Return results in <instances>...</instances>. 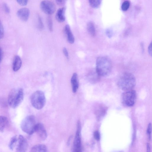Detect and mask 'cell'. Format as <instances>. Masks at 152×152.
Instances as JSON below:
<instances>
[{
    "label": "cell",
    "instance_id": "obj_5",
    "mask_svg": "<svg viewBox=\"0 0 152 152\" xmlns=\"http://www.w3.org/2000/svg\"><path fill=\"white\" fill-rule=\"evenodd\" d=\"M31 102L35 109L39 110L43 108L46 103V98L43 92L39 90L34 92L31 96Z\"/></svg>",
    "mask_w": 152,
    "mask_h": 152
},
{
    "label": "cell",
    "instance_id": "obj_33",
    "mask_svg": "<svg viewBox=\"0 0 152 152\" xmlns=\"http://www.w3.org/2000/svg\"><path fill=\"white\" fill-rule=\"evenodd\" d=\"M3 53L2 49L0 47V63L1 62L3 58Z\"/></svg>",
    "mask_w": 152,
    "mask_h": 152
},
{
    "label": "cell",
    "instance_id": "obj_11",
    "mask_svg": "<svg viewBox=\"0 0 152 152\" xmlns=\"http://www.w3.org/2000/svg\"><path fill=\"white\" fill-rule=\"evenodd\" d=\"M17 14L18 17L21 20L26 21L28 20L29 18L30 11L27 8H22L18 11Z\"/></svg>",
    "mask_w": 152,
    "mask_h": 152
},
{
    "label": "cell",
    "instance_id": "obj_22",
    "mask_svg": "<svg viewBox=\"0 0 152 152\" xmlns=\"http://www.w3.org/2000/svg\"><path fill=\"white\" fill-rule=\"evenodd\" d=\"M130 2L128 1H125L122 3L121 8L122 10L126 11L129 9L130 6Z\"/></svg>",
    "mask_w": 152,
    "mask_h": 152
},
{
    "label": "cell",
    "instance_id": "obj_20",
    "mask_svg": "<svg viewBox=\"0 0 152 152\" xmlns=\"http://www.w3.org/2000/svg\"><path fill=\"white\" fill-rule=\"evenodd\" d=\"M18 137L17 136H15L11 138L9 142V146L11 150H13L17 144Z\"/></svg>",
    "mask_w": 152,
    "mask_h": 152
},
{
    "label": "cell",
    "instance_id": "obj_32",
    "mask_svg": "<svg viewBox=\"0 0 152 152\" xmlns=\"http://www.w3.org/2000/svg\"><path fill=\"white\" fill-rule=\"evenodd\" d=\"M148 53L150 55L152 56V42H151L148 46Z\"/></svg>",
    "mask_w": 152,
    "mask_h": 152
},
{
    "label": "cell",
    "instance_id": "obj_29",
    "mask_svg": "<svg viewBox=\"0 0 152 152\" xmlns=\"http://www.w3.org/2000/svg\"><path fill=\"white\" fill-rule=\"evenodd\" d=\"M94 138L97 140H99L100 139V134L98 131H95L94 133Z\"/></svg>",
    "mask_w": 152,
    "mask_h": 152
},
{
    "label": "cell",
    "instance_id": "obj_19",
    "mask_svg": "<svg viewBox=\"0 0 152 152\" xmlns=\"http://www.w3.org/2000/svg\"><path fill=\"white\" fill-rule=\"evenodd\" d=\"M87 28L88 33L91 36L94 37L95 35V28L94 24L92 22H89L87 23Z\"/></svg>",
    "mask_w": 152,
    "mask_h": 152
},
{
    "label": "cell",
    "instance_id": "obj_4",
    "mask_svg": "<svg viewBox=\"0 0 152 152\" xmlns=\"http://www.w3.org/2000/svg\"><path fill=\"white\" fill-rule=\"evenodd\" d=\"M37 123L34 116L33 115L28 116L22 121L20 127L23 131L29 135L35 132Z\"/></svg>",
    "mask_w": 152,
    "mask_h": 152
},
{
    "label": "cell",
    "instance_id": "obj_14",
    "mask_svg": "<svg viewBox=\"0 0 152 152\" xmlns=\"http://www.w3.org/2000/svg\"><path fill=\"white\" fill-rule=\"evenodd\" d=\"M64 30L69 42L71 44L73 43L75 38L69 25L67 24L65 26Z\"/></svg>",
    "mask_w": 152,
    "mask_h": 152
},
{
    "label": "cell",
    "instance_id": "obj_10",
    "mask_svg": "<svg viewBox=\"0 0 152 152\" xmlns=\"http://www.w3.org/2000/svg\"><path fill=\"white\" fill-rule=\"evenodd\" d=\"M39 137L42 140H44L47 138V134L44 125L42 123L37 124L35 129Z\"/></svg>",
    "mask_w": 152,
    "mask_h": 152
},
{
    "label": "cell",
    "instance_id": "obj_25",
    "mask_svg": "<svg viewBox=\"0 0 152 152\" xmlns=\"http://www.w3.org/2000/svg\"><path fill=\"white\" fill-rule=\"evenodd\" d=\"M4 34V27L1 22L0 21V39L3 37Z\"/></svg>",
    "mask_w": 152,
    "mask_h": 152
},
{
    "label": "cell",
    "instance_id": "obj_28",
    "mask_svg": "<svg viewBox=\"0 0 152 152\" xmlns=\"http://www.w3.org/2000/svg\"><path fill=\"white\" fill-rule=\"evenodd\" d=\"M16 1L19 4L22 6L26 5L28 2V1L26 0H18Z\"/></svg>",
    "mask_w": 152,
    "mask_h": 152
},
{
    "label": "cell",
    "instance_id": "obj_8",
    "mask_svg": "<svg viewBox=\"0 0 152 152\" xmlns=\"http://www.w3.org/2000/svg\"><path fill=\"white\" fill-rule=\"evenodd\" d=\"M40 7L43 12L49 15L53 13L56 9V7L54 3L48 0L42 1L40 4Z\"/></svg>",
    "mask_w": 152,
    "mask_h": 152
},
{
    "label": "cell",
    "instance_id": "obj_15",
    "mask_svg": "<svg viewBox=\"0 0 152 152\" xmlns=\"http://www.w3.org/2000/svg\"><path fill=\"white\" fill-rule=\"evenodd\" d=\"M22 64V60L18 56H15L14 58L12 63V69L15 72L18 71L20 68Z\"/></svg>",
    "mask_w": 152,
    "mask_h": 152
},
{
    "label": "cell",
    "instance_id": "obj_35",
    "mask_svg": "<svg viewBox=\"0 0 152 152\" xmlns=\"http://www.w3.org/2000/svg\"><path fill=\"white\" fill-rule=\"evenodd\" d=\"M65 1H64V0H63V1H58V0L56 1L57 4H59V5H61V4H63L64 3Z\"/></svg>",
    "mask_w": 152,
    "mask_h": 152
},
{
    "label": "cell",
    "instance_id": "obj_17",
    "mask_svg": "<svg viewBox=\"0 0 152 152\" xmlns=\"http://www.w3.org/2000/svg\"><path fill=\"white\" fill-rule=\"evenodd\" d=\"M30 152H48L47 147L44 144H39L33 146Z\"/></svg>",
    "mask_w": 152,
    "mask_h": 152
},
{
    "label": "cell",
    "instance_id": "obj_3",
    "mask_svg": "<svg viewBox=\"0 0 152 152\" xmlns=\"http://www.w3.org/2000/svg\"><path fill=\"white\" fill-rule=\"evenodd\" d=\"M23 97L24 93L22 88H16L11 90L8 97L9 105L13 108L17 107L23 101Z\"/></svg>",
    "mask_w": 152,
    "mask_h": 152
},
{
    "label": "cell",
    "instance_id": "obj_16",
    "mask_svg": "<svg viewBox=\"0 0 152 152\" xmlns=\"http://www.w3.org/2000/svg\"><path fill=\"white\" fill-rule=\"evenodd\" d=\"M65 10V8L64 7L60 8L57 10L56 17L58 22H62L65 20V19L64 14Z\"/></svg>",
    "mask_w": 152,
    "mask_h": 152
},
{
    "label": "cell",
    "instance_id": "obj_12",
    "mask_svg": "<svg viewBox=\"0 0 152 152\" xmlns=\"http://www.w3.org/2000/svg\"><path fill=\"white\" fill-rule=\"evenodd\" d=\"M107 107L104 105H100L97 106L95 111V114L98 120L103 118L106 113Z\"/></svg>",
    "mask_w": 152,
    "mask_h": 152
},
{
    "label": "cell",
    "instance_id": "obj_7",
    "mask_svg": "<svg viewBox=\"0 0 152 152\" xmlns=\"http://www.w3.org/2000/svg\"><path fill=\"white\" fill-rule=\"evenodd\" d=\"M81 125L80 121L77 124V130L74 140L71 152H82L81 136Z\"/></svg>",
    "mask_w": 152,
    "mask_h": 152
},
{
    "label": "cell",
    "instance_id": "obj_31",
    "mask_svg": "<svg viewBox=\"0 0 152 152\" xmlns=\"http://www.w3.org/2000/svg\"><path fill=\"white\" fill-rule=\"evenodd\" d=\"M63 51L64 56L66 58H68L69 57V53L66 48H64Z\"/></svg>",
    "mask_w": 152,
    "mask_h": 152
},
{
    "label": "cell",
    "instance_id": "obj_34",
    "mask_svg": "<svg viewBox=\"0 0 152 152\" xmlns=\"http://www.w3.org/2000/svg\"><path fill=\"white\" fill-rule=\"evenodd\" d=\"M151 148L150 145L149 143H147L146 144V152H150Z\"/></svg>",
    "mask_w": 152,
    "mask_h": 152
},
{
    "label": "cell",
    "instance_id": "obj_18",
    "mask_svg": "<svg viewBox=\"0 0 152 152\" xmlns=\"http://www.w3.org/2000/svg\"><path fill=\"white\" fill-rule=\"evenodd\" d=\"M8 121L7 117L0 116V131L3 132L8 124Z\"/></svg>",
    "mask_w": 152,
    "mask_h": 152
},
{
    "label": "cell",
    "instance_id": "obj_13",
    "mask_svg": "<svg viewBox=\"0 0 152 152\" xmlns=\"http://www.w3.org/2000/svg\"><path fill=\"white\" fill-rule=\"evenodd\" d=\"M71 83L72 92L75 93L76 92L79 87V82L77 74L74 73L71 78Z\"/></svg>",
    "mask_w": 152,
    "mask_h": 152
},
{
    "label": "cell",
    "instance_id": "obj_24",
    "mask_svg": "<svg viewBox=\"0 0 152 152\" xmlns=\"http://www.w3.org/2000/svg\"><path fill=\"white\" fill-rule=\"evenodd\" d=\"M151 123H149L148 124L146 131L147 135L148 136V138L149 140H150L151 138Z\"/></svg>",
    "mask_w": 152,
    "mask_h": 152
},
{
    "label": "cell",
    "instance_id": "obj_27",
    "mask_svg": "<svg viewBox=\"0 0 152 152\" xmlns=\"http://www.w3.org/2000/svg\"><path fill=\"white\" fill-rule=\"evenodd\" d=\"M3 9L5 12L7 14H9L10 12V9L7 5L6 3H4L3 4Z\"/></svg>",
    "mask_w": 152,
    "mask_h": 152
},
{
    "label": "cell",
    "instance_id": "obj_36",
    "mask_svg": "<svg viewBox=\"0 0 152 152\" xmlns=\"http://www.w3.org/2000/svg\"><path fill=\"white\" fill-rule=\"evenodd\" d=\"M118 152H122V151H118Z\"/></svg>",
    "mask_w": 152,
    "mask_h": 152
},
{
    "label": "cell",
    "instance_id": "obj_26",
    "mask_svg": "<svg viewBox=\"0 0 152 152\" xmlns=\"http://www.w3.org/2000/svg\"><path fill=\"white\" fill-rule=\"evenodd\" d=\"M38 26L39 28L41 30H42L44 28V25L42 20L39 16L38 17Z\"/></svg>",
    "mask_w": 152,
    "mask_h": 152
},
{
    "label": "cell",
    "instance_id": "obj_23",
    "mask_svg": "<svg viewBox=\"0 0 152 152\" xmlns=\"http://www.w3.org/2000/svg\"><path fill=\"white\" fill-rule=\"evenodd\" d=\"M47 24L48 29L50 31H52L53 28V22L51 18L49 16L47 18Z\"/></svg>",
    "mask_w": 152,
    "mask_h": 152
},
{
    "label": "cell",
    "instance_id": "obj_2",
    "mask_svg": "<svg viewBox=\"0 0 152 152\" xmlns=\"http://www.w3.org/2000/svg\"><path fill=\"white\" fill-rule=\"evenodd\" d=\"M135 83V77L129 73H125L122 75L117 82L118 87L125 91L131 90L134 87Z\"/></svg>",
    "mask_w": 152,
    "mask_h": 152
},
{
    "label": "cell",
    "instance_id": "obj_21",
    "mask_svg": "<svg viewBox=\"0 0 152 152\" xmlns=\"http://www.w3.org/2000/svg\"><path fill=\"white\" fill-rule=\"evenodd\" d=\"M102 1L100 0H90L89 3L91 7L96 8L98 7L100 5Z\"/></svg>",
    "mask_w": 152,
    "mask_h": 152
},
{
    "label": "cell",
    "instance_id": "obj_6",
    "mask_svg": "<svg viewBox=\"0 0 152 152\" xmlns=\"http://www.w3.org/2000/svg\"><path fill=\"white\" fill-rule=\"evenodd\" d=\"M136 97V93L135 91L131 90L126 91L123 93L121 95V102L125 106L132 107L134 104Z\"/></svg>",
    "mask_w": 152,
    "mask_h": 152
},
{
    "label": "cell",
    "instance_id": "obj_1",
    "mask_svg": "<svg viewBox=\"0 0 152 152\" xmlns=\"http://www.w3.org/2000/svg\"><path fill=\"white\" fill-rule=\"evenodd\" d=\"M112 68L110 59L105 56L98 57L96 62V72L99 76H105L108 75Z\"/></svg>",
    "mask_w": 152,
    "mask_h": 152
},
{
    "label": "cell",
    "instance_id": "obj_9",
    "mask_svg": "<svg viewBox=\"0 0 152 152\" xmlns=\"http://www.w3.org/2000/svg\"><path fill=\"white\" fill-rule=\"evenodd\" d=\"M28 147V144L26 139L22 135H19L18 137L16 152H26Z\"/></svg>",
    "mask_w": 152,
    "mask_h": 152
},
{
    "label": "cell",
    "instance_id": "obj_30",
    "mask_svg": "<svg viewBox=\"0 0 152 152\" xmlns=\"http://www.w3.org/2000/svg\"><path fill=\"white\" fill-rule=\"evenodd\" d=\"M106 33L107 36L110 38L113 35V32L110 29H107L106 31Z\"/></svg>",
    "mask_w": 152,
    "mask_h": 152
}]
</instances>
